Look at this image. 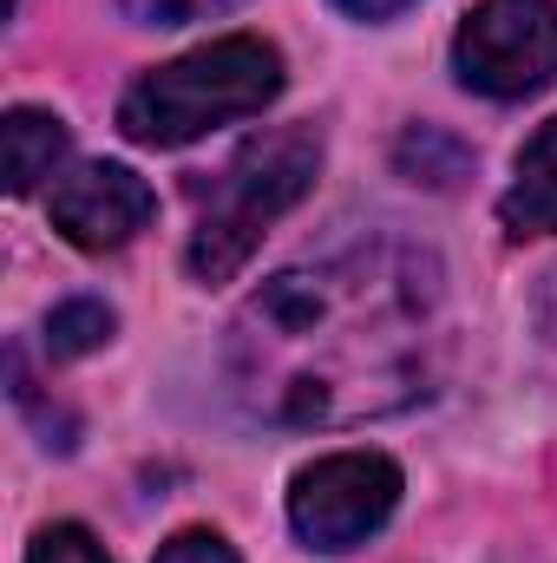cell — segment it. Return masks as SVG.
Segmentation results:
<instances>
[{"label":"cell","mask_w":557,"mask_h":563,"mask_svg":"<svg viewBox=\"0 0 557 563\" xmlns=\"http://www.w3.org/2000/svg\"><path fill=\"white\" fill-rule=\"evenodd\" d=\"M439 263L368 236L270 276L230 321V387L270 426H348L433 394Z\"/></svg>","instance_id":"1"},{"label":"cell","mask_w":557,"mask_h":563,"mask_svg":"<svg viewBox=\"0 0 557 563\" xmlns=\"http://www.w3.org/2000/svg\"><path fill=\"white\" fill-rule=\"evenodd\" d=\"M276 92H282V53L256 33H230V40H210V46L144 73L119 106V125H125L132 144L171 151V144H190L204 132H217V125L270 112Z\"/></svg>","instance_id":"2"},{"label":"cell","mask_w":557,"mask_h":563,"mask_svg":"<svg viewBox=\"0 0 557 563\" xmlns=\"http://www.w3.org/2000/svg\"><path fill=\"white\" fill-rule=\"evenodd\" d=\"M321 170V132L282 125L250 139L210 184H197V230H190V276L197 282H230L263 243V230L282 210L308 197Z\"/></svg>","instance_id":"3"},{"label":"cell","mask_w":557,"mask_h":563,"mask_svg":"<svg viewBox=\"0 0 557 563\" xmlns=\"http://www.w3.org/2000/svg\"><path fill=\"white\" fill-rule=\"evenodd\" d=\"M452 73L485 99H532L557 79V0H479L452 40Z\"/></svg>","instance_id":"4"},{"label":"cell","mask_w":557,"mask_h":563,"mask_svg":"<svg viewBox=\"0 0 557 563\" xmlns=\"http://www.w3.org/2000/svg\"><path fill=\"white\" fill-rule=\"evenodd\" d=\"M394 505H401V465L387 452H335L295 478L288 525L308 551H354L394 518Z\"/></svg>","instance_id":"5"},{"label":"cell","mask_w":557,"mask_h":563,"mask_svg":"<svg viewBox=\"0 0 557 563\" xmlns=\"http://www.w3.org/2000/svg\"><path fill=\"white\" fill-rule=\"evenodd\" d=\"M151 217H157V197L125 164H79L53 184V230L86 256L125 250Z\"/></svg>","instance_id":"6"},{"label":"cell","mask_w":557,"mask_h":563,"mask_svg":"<svg viewBox=\"0 0 557 563\" xmlns=\"http://www.w3.org/2000/svg\"><path fill=\"white\" fill-rule=\"evenodd\" d=\"M499 217L512 236H557V119L518 151V177L499 197Z\"/></svg>","instance_id":"7"},{"label":"cell","mask_w":557,"mask_h":563,"mask_svg":"<svg viewBox=\"0 0 557 563\" xmlns=\"http://www.w3.org/2000/svg\"><path fill=\"white\" fill-rule=\"evenodd\" d=\"M66 125L53 119V112H33V106H13L7 119H0V164H7V190L13 197H26V190H40L59 164H66Z\"/></svg>","instance_id":"8"},{"label":"cell","mask_w":557,"mask_h":563,"mask_svg":"<svg viewBox=\"0 0 557 563\" xmlns=\"http://www.w3.org/2000/svg\"><path fill=\"white\" fill-rule=\"evenodd\" d=\"M112 308L106 301H92V295H79V301H59L53 314H46V354L53 361H79V354H92V347H106L112 341Z\"/></svg>","instance_id":"9"},{"label":"cell","mask_w":557,"mask_h":563,"mask_svg":"<svg viewBox=\"0 0 557 563\" xmlns=\"http://www.w3.org/2000/svg\"><path fill=\"white\" fill-rule=\"evenodd\" d=\"M401 170H414V184H419V170H426V184H459L472 170V157L452 139H439V132L419 125L414 139H401Z\"/></svg>","instance_id":"10"},{"label":"cell","mask_w":557,"mask_h":563,"mask_svg":"<svg viewBox=\"0 0 557 563\" xmlns=\"http://www.w3.org/2000/svg\"><path fill=\"white\" fill-rule=\"evenodd\" d=\"M26 563H112V558L99 551V538H92L86 525H46V531L33 538Z\"/></svg>","instance_id":"11"},{"label":"cell","mask_w":557,"mask_h":563,"mask_svg":"<svg viewBox=\"0 0 557 563\" xmlns=\"http://www.w3.org/2000/svg\"><path fill=\"white\" fill-rule=\"evenodd\" d=\"M223 7H237V0H125V13H139V20H151V26L210 20V13H223Z\"/></svg>","instance_id":"12"},{"label":"cell","mask_w":557,"mask_h":563,"mask_svg":"<svg viewBox=\"0 0 557 563\" xmlns=\"http://www.w3.org/2000/svg\"><path fill=\"white\" fill-rule=\"evenodd\" d=\"M157 563H237V551H230L217 531H177V538L157 551Z\"/></svg>","instance_id":"13"},{"label":"cell","mask_w":557,"mask_h":563,"mask_svg":"<svg viewBox=\"0 0 557 563\" xmlns=\"http://www.w3.org/2000/svg\"><path fill=\"white\" fill-rule=\"evenodd\" d=\"M341 13H354V20H394L401 7H414V0H335Z\"/></svg>","instance_id":"14"}]
</instances>
